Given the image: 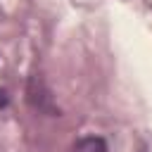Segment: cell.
Wrapping results in <instances>:
<instances>
[{"label": "cell", "instance_id": "cell-1", "mask_svg": "<svg viewBox=\"0 0 152 152\" xmlns=\"http://www.w3.org/2000/svg\"><path fill=\"white\" fill-rule=\"evenodd\" d=\"M71 152H107V142L100 135H86L74 142Z\"/></svg>", "mask_w": 152, "mask_h": 152}, {"label": "cell", "instance_id": "cell-2", "mask_svg": "<svg viewBox=\"0 0 152 152\" xmlns=\"http://www.w3.org/2000/svg\"><path fill=\"white\" fill-rule=\"evenodd\" d=\"M0 107H7V93H5V88H0Z\"/></svg>", "mask_w": 152, "mask_h": 152}]
</instances>
